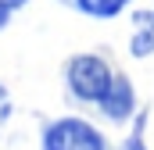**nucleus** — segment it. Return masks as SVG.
Listing matches in <instances>:
<instances>
[{"label": "nucleus", "instance_id": "1", "mask_svg": "<svg viewBox=\"0 0 154 150\" xmlns=\"http://www.w3.org/2000/svg\"><path fill=\"white\" fill-rule=\"evenodd\" d=\"M111 79H115L111 64H108L104 57H97V54H75V57L65 64L68 93H72V100H79V104H93V107H97V100L108 93Z\"/></svg>", "mask_w": 154, "mask_h": 150}, {"label": "nucleus", "instance_id": "2", "mask_svg": "<svg viewBox=\"0 0 154 150\" xmlns=\"http://www.w3.org/2000/svg\"><path fill=\"white\" fill-rule=\"evenodd\" d=\"M39 150H108V140L93 122L65 114V118H54L43 125Z\"/></svg>", "mask_w": 154, "mask_h": 150}, {"label": "nucleus", "instance_id": "3", "mask_svg": "<svg viewBox=\"0 0 154 150\" xmlns=\"http://www.w3.org/2000/svg\"><path fill=\"white\" fill-rule=\"evenodd\" d=\"M97 111L104 114L108 122H129V114L136 111V89H133V82L125 79V75H115L111 79V86H108V93L97 100Z\"/></svg>", "mask_w": 154, "mask_h": 150}, {"label": "nucleus", "instance_id": "4", "mask_svg": "<svg viewBox=\"0 0 154 150\" xmlns=\"http://www.w3.org/2000/svg\"><path fill=\"white\" fill-rule=\"evenodd\" d=\"M72 4H75V11L90 14V18H115V14H122L133 0H72Z\"/></svg>", "mask_w": 154, "mask_h": 150}, {"label": "nucleus", "instance_id": "5", "mask_svg": "<svg viewBox=\"0 0 154 150\" xmlns=\"http://www.w3.org/2000/svg\"><path fill=\"white\" fill-rule=\"evenodd\" d=\"M129 54L140 61V57H151L154 54V29H136L129 39Z\"/></svg>", "mask_w": 154, "mask_h": 150}, {"label": "nucleus", "instance_id": "6", "mask_svg": "<svg viewBox=\"0 0 154 150\" xmlns=\"http://www.w3.org/2000/svg\"><path fill=\"white\" fill-rule=\"evenodd\" d=\"M7 118H11V93L7 86H0V129L7 125Z\"/></svg>", "mask_w": 154, "mask_h": 150}, {"label": "nucleus", "instance_id": "7", "mask_svg": "<svg viewBox=\"0 0 154 150\" xmlns=\"http://www.w3.org/2000/svg\"><path fill=\"white\" fill-rule=\"evenodd\" d=\"M11 14H14V11H11L7 4H0V32L7 29V22H11Z\"/></svg>", "mask_w": 154, "mask_h": 150}, {"label": "nucleus", "instance_id": "8", "mask_svg": "<svg viewBox=\"0 0 154 150\" xmlns=\"http://www.w3.org/2000/svg\"><path fill=\"white\" fill-rule=\"evenodd\" d=\"M0 4H7V7H11V11H18V7H25V4H29V0H0Z\"/></svg>", "mask_w": 154, "mask_h": 150}]
</instances>
